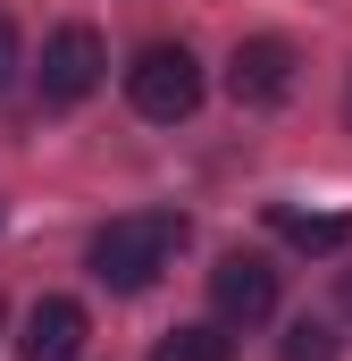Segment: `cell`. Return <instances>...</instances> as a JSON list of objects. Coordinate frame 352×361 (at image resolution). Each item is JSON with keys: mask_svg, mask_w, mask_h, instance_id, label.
<instances>
[{"mask_svg": "<svg viewBox=\"0 0 352 361\" xmlns=\"http://www.w3.org/2000/svg\"><path fill=\"white\" fill-rule=\"evenodd\" d=\"M176 252H184V219H176V210H126V219H109V227L92 235L84 261H92V277H101L109 294H143Z\"/></svg>", "mask_w": 352, "mask_h": 361, "instance_id": "obj_1", "label": "cell"}, {"mask_svg": "<svg viewBox=\"0 0 352 361\" xmlns=\"http://www.w3.org/2000/svg\"><path fill=\"white\" fill-rule=\"evenodd\" d=\"M126 101H134L151 126L193 118V109H201V59H193L184 42H143L134 68H126Z\"/></svg>", "mask_w": 352, "mask_h": 361, "instance_id": "obj_2", "label": "cell"}, {"mask_svg": "<svg viewBox=\"0 0 352 361\" xmlns=\"http://www.w3.org/2000/svg\"><path fill=\"white\" fill-rule=\"evenodd\" d=\"M101 76H109V51H101V34H92V25H59V34L42 42V68H34L42 109H76Z\"/></svg>", "mask_w": 352, "mask_h": 361, "instance_id": "obj_3", "label": "cell"}, {"mask_svg": "<svg viewBox=\"0 0 352 361\" xmlns=\"http://www.w3.org/2000/svg\"><path fill=\"white\" fill-rule=\"evenodd\" d=\"M294 42L285 34H244L235 42V59H227V92L244 101V109H277L285 92H294Z\"/></svg>", "mask_w": 352, "mask_h": 361, "instance_id": "obj_4", "label": "cell"}, {"mask_svg": "<svg viewBox=\"0 0 352 361\" xmlns=\"http://www.w3.org/2000/svg\"><path fill=\"white\" fill-rule=\"evenodd\" d=\"M210 311H218L227 328H260V319H277V269H268L260 252H227V261L210 269Z\"/></svg>", "mask_w": 352, "mask_h": 361, "instance_id": "obj_5", "label": "cell"}, {"mask_svg": "<svg viewBox=\"0 0 352 361\" xmlns=\"http://www.w3.org/2000/svg\"><path fill=\"white\" fill-rule=\"evenodd\" d=\"M84 336H92L84 302H76V294H42V302L25 311V336H17V361H76V353H84Z\"/></svg>", "mask_w": 352, "mask_h": 361, "instance_id": "obj_6", "label": "cell"}, {"mask_svg": "<svg viewBox=\"0 0 352 361\" xmlns=\"http://www.w3.org/2000/svg\"><path fill=\"white\" fill-rule=\"evenodd\" d=\"M268 227H277L294 252H319V261L352 244V219H336V210H294V202H277V210H268Z\"/></svg>", "mask_w": 352, "mask_h": 361, "instance_id": "obj_7", "label": "cell"}, {"mask_svg": "<svg viewBox=\"0 0 352 361\" xmlns=\"http://www.w3.org/2000/svg\"><path fill=\"white\" fill-rule=\"evenodd\" d=\"M151 361H235V336H227V319H193V328H168Z\"/></svg>", "mask_w": 352, "mask_h": 361, "instance_id": "obj_8", "label": "cell"}, {"mask_svg": "<svg viewBox=\"0 0 352 361\" xmlns=\"http://www.w3.org/2000/svg\"><path fill=\"white\" fill-rule=\"evenodd\" d=\"M285 361H336V328L327 319H294L285 328Z\"/></svg>", "mask_w": 352, "mask_h": 361, "instance_id": "obj_9", "label": "cell"}, {"mask_svg": "<svg viewBox=\"0 0 352 361\" xmlns=\"http://www.w3.org/2000/svg\"><path fill=\"white\" fill-rule=\"evenodd\" d=\"M8 76H17V25H8V8H0V92H8Z\"/></svg>", "mask_w": 352, "mask_h": 361, "instance_id": "obj_10", "label": "cell"}, {"mask_svg": "<svg viewBox=\"0 0 352 361\" xmlns=\"http://www.w3.org/2000/svg\"><path fill=\"white\" fill-rule=\"evenodd\" d=\"M344 311H352V277H344Z\"/></svg>", "mask_w": 352, "mask_h": 361, "instance_id": "obj_11", "label": "cell"}, {"mask_svg": "<svg viewBox=\"0 0 352 361\" xmlns=\"http://www.w3.org/2000/svg\"><path fill=\"white\" fill-rule=\"evenodd\" d=\"M344 118H352V92H344Z\"/></svg>", "mask_w": 352, "mask_h": 361, "instance_id": "obj_12", "label": "cell"}]
</instances>
